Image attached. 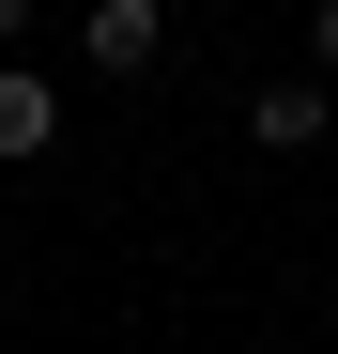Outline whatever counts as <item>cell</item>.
Here are the masks:
<instances>
[{
    "instance_id": "6da1fadb",
    "label": "cell",
    "mask_w": 338,
    "mask_h": 354,
    "mask_svg": "<svg viewBox=\"0 0 338 354\" xmlns=\"http://www.w3.org/2000/svg\"><path fill=\"white\" fill-rule=\"evenodd\" d=\"M77 62L92 77H154L169 62V0H92V16H77Z\"/></svg>"
},
{
    "instance_id": "3957f363",
    "label": "cell",
    "mask_w": 338,
    "mask_h": 354,
    "mask_svg": "<svg viewBox=\"0 0 338 354\" xmlns=\"http://www.w3.org/2000/svg\"><path fill=\"white\" fill-rule=\"evenodd\" d=\"M31 154H62V93L31 62H0V169H31Z\"/></svg>"
},
{
    "instance_id": "5b68a950",
    "label": "cell",
    "mask_w": 338,
    "mask_h": 354,
    "mask_svg": "<svg viewBox=\"0 0 338 354\" xmlns=\"http://www.w3.org/2000/svg\"><path fill=\"white\" fill-rule=\"evenodd\" d=\"M31 16H46V0H0V62H16V46H31Z\"/></svg>"
},
{
    "instance_id": "277c9868",
    "label": "cell",
    "mask_w": 338,
    "mask_h": 354,
    "mask_svg": "<svg viewBox=\"0 0 338 354\" xmlns=\"http://www.w3.org/2000/svg\"><path fill=\"white\" fill-rule=\"evenodd\" d=\"M308 77H338V0H308Z\"/></svg>"
},
{
    "instance_id": "7a4b0ae2",
    "label": "cell",
    "mask_w": 338,
    "mask_h": 354,
    "mask_svg": "<svg viewBox=\"0 0 338 354\" xmlns=\"http://www.w3.org/2000/svg\"><path fill=\"white\" fill-rule=\"evenodd\" d=\"M246 139H261V154L338 139V77H261V93H246Z\"/></svg>"
}]
</instances>
